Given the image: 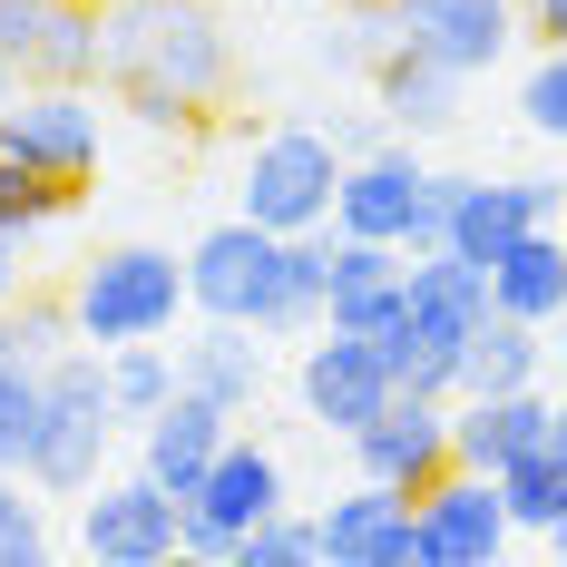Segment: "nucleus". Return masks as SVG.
Instances as JSON below:
<instances>
[{
    "mask_svg": "<svg viewBox=\"0 0 567 567\" xmlns=\"http://www.w3.org/2000/svg\"><path fill=\"white\" fill-rule=\"evenodd\" d=\"M79 558H99V567H167V558H186V499L157 489L147 470H127V480H89Z\"/></svg>",
    "mask_w": 567,
    "mask_h": 567,
    "instance_id": "423d86ee",
    "label": "nucleus"
},
{
    "mask_svg": "<svg viewBox=\"0 0 567 567\" xmlns=\"http://www.w3.org/2000/svg\"><path fill=\"white\" fill-rule=\"evenodd\" d=\"M323 10H352V0H323Z\"/></svg>",
    "mask_w": 567,
    "mask_h": 567,
    "instance_id": "37998d69",
    "label": "nucleus"
},
{
    "mask_svg": "<svg viewBox=\"0 0 567 567\" xmlns=\"http://www.w3.org/2000/svg\"><path fill=\"white\" fill-rule=\"evenodd\" d=\"M10 99H20V69H10V59H0V109H10Z\"/></svg>",
    "mask_w": 567,
    "mask_h": 567,
    "instance_id": "a19ab883",
    "label": "nucleus"
},
{
    "mask_svg": "<svg viewBox=\"0 0 567 567\" xmlns=\"http://www.w3.org/2000/svg\"><path fill=\"white\" fill-rule=\"evenodd\" d=\"M518 117H528L538 137H558V147H567V40H558V50H538V69L518 79Z\"/></svg>",
    "mask_w": 567,
    "mask_h": 567,
    "instance_id": "7c9ffc66",
    "label": "nucleus"
},
{
    "mask_svg": "<svg viewBox=\"0 0 567 567\" xmlns=\"http://www.w3.org/2000/svg\"><path fill=\"white\" fill-rule=\"evenodd\" d=\"M401 245H372V235H333V293H323V323L333 333H362L382 342L401 323V303H411V284H401Z\"/></svg>",
    "mask_w": 567,
    "mask_h": 567,
    "instance_id": "a211bd4d",
    "label": "nucleus"
},
{
    "mask_svg": "<svg viewBox=\"0 0 567 567\" xmlns=\"http://www.w3.org/2000/svg\"><path fill=\"white\" fill-rule=\"evenodd\" d=\"M0 157L89 186L99 176V89H20L0 109Z\"/></svg>",
    "mask_w": 567,
    "mask_h": 567,
    "instance_id": "1a4fd4ad",
    "label": "nucleus"
},
{
    "mask_svg": "<svg viewBox=\"0 0 567 567\" xmlns=\"http://www.w3.org/2000/svg\"><path fill=\"white\" fill-rule=\"evenodd\" d=\"M235 567H323V538H313V518L275 509V518H255L235 538Z\"/></svg>",
    "mask_w": 567,
    "mask_h": 567,
    "instance_id": "c756f323",
    "label": "nucleus"
},
{
    "mask_svg": "<svg viewBox=\"0 0 567 567\" xmlns=\"http://www.w3.org/2000/svg\"><path fill=\"white\" fill-rule=\"evenodd\" d=\"M176 313H196V303H186V265H176L167 245H109V255H89L79 284H69V323H79V342H99V352L176 333Z\"/></svg>",
    "mask_w": 567,
    "mask_h": 567,
    "instance_id": "7ed1b4c3",
    "label": "nucleus"
},
{
    "mask_svg": "<svg viewBox=\"0 0 567 567\" xmlns=\"http://www.w3.org/2000/svg\"><path fill=\"white\" fill-rule=\"evenodd\" d=\"M333 186H342V147L323 127H275V137H255V157H245V206L235 216H255L265 235H323L333 226Z\"/></svg>",
    "mask_w": 567,
    "mask_h": 567,
    "instance_id": "20e7f679",
    "label": "nucleus"
},
{
    "mask_svg": "<svg viewBox=\"0 0 567 567\" xmlns=\"http://www.w3.org/2000/svg\"><path fill=\"white\" fill-rule=\"evenodd\" d=\"M411 509H421V567H489L518 538L489 470H441Z\"/></svg>",
    "mask_w": 567,
    "mask_h": 567,
    "instance_id": "f8f14e48",
    "label": "nucleus"
},
{
    "mask_svg": "<svg viewBox=\"0 0 567 567\" xmlns=\"http://www.w3.org/2000/svg\"><path fill=\"white\" fill-rule=\"evenodd\" d=\"M528 226H558V186L548 176H451V255L499 265Z\"/></svg>",
    "mask_w": 567,
    "mask_h": 567,
    "instance_id": "4468645a",
    "label": "nucleus"
},
{
    "mask_svg": "<svg viewBox=\"0 0 567 567\" xmlns=\"http://www.w3.org/2000/svg\"><path fill=\"white\" fill-rule=\"evenodd\" d=\"M20 509H30V499H20V470L0 460V518H20Z\"/></svg>",
    "mask_w": 567,
    "mask_h": 567,
    "instance_id": "58836bf2",
    "label": "nucleus"
},
{
    "mask_svg": "<svg viewBox=\"0 0 567 567\" xmlns=\"http://www.w3.org/2000/svg\"><path fill=\"white\" fill-rule=\"evenodd\" d=\"M489 480H499V499H509V528H528V538H548V518L567 509V470L548 451L509 460V470H489Z\"/></svg>",
    "mask_w": 567,
    "mask_h": 567,
    "instance_id": "cd10ccee",
    "label": "nucleus"
},
{
    "mask_svg": "<svg viewBox=\"0 0 567 567\" xmlns=\"http://www.w3.org/2000/svg\"><path fill=\"white\" fill-rule=\"evenodd\" d=\"M69 206H79V186H69V176H40V167H20V157H0V235H10V245L50 235Z\"/></svg>",
    "mask_w": 567,
    "mask_h": 567,
    "instance_id": "393cba45",
    "label": "nucleus"
},
{
    "mask_svg": "<svg viewBox=\"0 0 567 567\" xmlns=\"http://www.w3.org/2000/svg\"><path fill=\"white\" fill-rule=\"evenodd\" d=\"M372 109L392 117L401 137H441L460 117V69H441V59H421V50H382L372 59Z\"/></svg>",
    "mask_w": 567,
    "mask_h": 567,
    "instance_id": "aec40b11",
    "label": "nucleus"
},
{
    "mask_svg": "<svg viewBox=\"0 0 567 567\" xmlns=\"http://www.w3.org/2000/svg\"><path fill=\"white\" fill-rule=\"evenodd\" d=\"M451 451H460V470H509V460L548 451L538 382H518V392H460L451 401Z\"/></svg>",
    "mask_w": 567,
    "mask_h": 567,
    "instance_id": "6ab92c4d",
    "label": "nucleus"
},
{
    "mask_svg": "<svg viewBox=\"0 0 567 567\" xmlns=\"http://www.w3.org/2000/svg\"><path fill=\"white\" fill-rule=\"evenodd\" d=\"M538 362H548L538 323H518V313L489 303V323H480L470 352H460V392H518V382H538Z\"/></svg>",
    "mask_w": 567,
    "mask_h": 567,
    "instance_id": "5701e85b",
    "label": "nucleus"
},
{
    "mask_svg": "<svg viewBox=\"0 0 567 567\" xmlns=\"http://www.w3.org/2000/svg\"><path fill=\"white\" fill-rule=\"evenodd\" d=\"M40 558H50V528H40V509L0 518V567H40Z\"/></svg>",
    "mask_w": 567,
    "mask_h": 567,
    "instance_id": "f704fd0d",
    "label": "nucleus"
},
{
    "mask_svg": "<svg viewBox=\"0 0 567 567\" xmlns=\"http://www.w3.org/2000/svg\"><path fill=\"white\" fill-rule=\"evenodd\" d=\"M431 167L411 147H372V157H342L333 186V235H372V245H401L411 235V206H421Z\"/></svg>",
    "mask_w": 567,
    "mask_h": 567,
    "instance_id": "f3484780",
    "label": "nucleus"
},
{
    "mask_svg": "<svg viewBox=\"0 0 567 567\" xmlns=\"http://www.w3.org/2000/svg\"><path fill=\"white\" fill-rule=\"evenodd\" d=\"M0 59L20 89H99V0H0Z\"/></svg>",
    "mask_w": 567,
    "mask_h": 567,
    "instance_id": "0eeeda50",
    "label": "nucleus"
},
{
    "mask_svg": "<svg viewBox=\"0 0 567 567\" xmlns=\"http://www.w3.org/2000/svg\"><path fill=\"white\" fill-rule=\"evenodd\" d=\"M558 245H567V226H558Z\"/></svg>",
    "mask_w": 567,
    "mask_h": 567,
    "instance_id": "c03bdc74",
    "label": "nucleus"
},
{
    "mask_svg": "<svg viewBox=\"0 0 567 567\" xmlns=\"http://www.w3.org/2000/svg\"><path fill=\"white\" fill-rule=\"evenodd\" d=\"M548 460L567 470V401H548Z\"/></svg>",
    "mask_w": 567,
    "mask_h": 567,
    "instance_id": "4c0bfd02",
    "label": "nucleus"
},
{
    "mask_svg": "<svg viewBox=\"0 0 567 567\" xmlns=\"http://www.w3.org/2000/svg\"><path fill=\"white\" fill-rule=\"evenodd\" d=\"M489 303L499 313H518V323H538V333H558V313H567V245H558V226H528L489 265Z\"/></svg>",
    "mask_w": 567,
    "mask_h": 567,
    "instance_id": "412c9836",
    "label": "nucleus"
},
{
    "mask_svg": "<svg viewBox=\"0 0 567 567\" xmlns=\"http://www.w3.org/2000/svg\"><path fill=\"white\" fill-rule=\"evenodd\" d=\"M275 284H284V235H265L255 216L196 235V255H186V303H196L206 323H255V333H275Z\"/></svg>",
    "mask_w": 567,
    "mask_h": 567,
    "instance_id": "39448f33",
    "label": "nucleus"
},
{
    "mask_svg": "<svg viewBox=\"0 0 567 567\" xmlns=\"http://www.w3.org/2000/svg\"><path fill=\"white\" fill-rule=\"evenodd\" d=\"M313 538L333 567H421V509H411V489H382V480L342 489L313 518Z\"/></svg>",
    "mask_w": 567,
    "mask_h": 567,
    "instance_id": "2eb2a0df",
    "label": "nucleus"
},
{
    "mask_svg": "<svg viewBox=\"0 0 567 567\" xmlns=\"http://www.w3.org/2000/svg\"><path fill=\"white\" fill-rule=\"evenodd\" d=\"M10 284H20V245L0 235V303H10Z\"/></svg>",
    "mask_w": 567,
    "mask_h": 567,
    "instance_id": "ea45409f",
    "label": "nucleus"
},
{
    "mask_svg": "<svg viewBox=\"0 0 567 567\" xmlns=\"http://www.w3.org/2000/svg\"><path fill=\"white\" fill-rule=\"evenodd\" d=\"M176 382L226 401V411H245V401L265 392V333L255 323H206L196 342H176Z\"/></svg>",
    "mask_w": 567,
    "mask_h": 567,
    "instance_id": "4be33fe9",
    "label": "nucleus"
},
{
    "mask_svg": "<svg viewBox=\"0 0 567 567\" xmlns=\"http://www.w3.org/2000/svg\"><path fill=\"white\" fill-rule=\"evenodd\" d=\"M441 235H451V176H431V186H421V206H411V235H401V255H431Z\"/></svg>",
    "mask_w": 567,
    "mask_h": 567,
    "instance_id": "473e14b6",
    "label": "nucleus"
},
{
    "mask_svg": "<svg viewBox=\"0 0 567 567\" xmlns=\"http://www.w3.org/2000/svg\"><path fill=\"white\" fill-rule=\"evenodd\" d=\"M226 441H235V411L176 382V401H167V411H157V421H137V470H147L157 489H176V499H196Z\"/></svg>",
    "mask_w": 567,
    "mask_h": 567,
    "instance_id": "dca6fc26",
    "label": "nucleus"
},
{
    "mask_svg": "<svg viewBox=\"0 0 567 567\" xmlns=\"http://www.w3.org/2000/svg\"><path fill=\"white\" fill-rule=\"evenodd\" d=\"M40 372H50V362H30V352H10V342H0V460H10V470L30 460V421H40Z\"/></svg>",
    "mask_w": 567,
    "mask_h": 567,
    "instance_id": "c85d7f7f",
    "label": "nucleus"
},
{
    "mask_svg": "<svg viewBox=\"0 0 567 567\" xmlns=\"http://www.w3.org/2000/svg\"><path fill=\"white\" fill-rule=\"evenodd\" d=\"M548 352H558V362H567V313H558V342H548Z\"/></svg>",
    "mask_w": 567,
    "mask_h": 567,
    "instance_id": "79ce46f5",
    "label": "nucleus"
},
{
    "mask_svg": "<svg viewBox=\"0 0 567 567\" xmlns=\"http://www.w3.org/2000/svg\"><path fill=\"white\" fill-rule=\"evenodd\" d=\"M99 79L109 89H167L206 117L235 89L226 20L206 0H99Z\"/></svg>",
    "mask_w": 567,
    "mask_h": 567,
    "instance_id": "f257e3e1",
    "label": "nucleus"
},
{
    "mask_svg": "<svg viewBox=\"0 0 567 567\" xmlns=\"http://www.w3.org/2000/svg\"><path fill=\"white\" fill-rule=\"evenodd\" d=\"M284 509V470L265 441H226L216 470H206V489L186 499V558H235V538L255 528V518Z\"/></svg>",
    "mask_w": 567,
    "mask_h": 567,
    "instance_id": "9b49d317",
    "label": "nucleus"
},
{
    "mask_svg": "<svg viewBox=\"0 0 567 567\" xmlns=\"http://www.w3.org/2000/svg\"><path fill=\"white\" fill-rule=\"evenodd\" d=\"M117 109L137 117V127H157V137H176V127H196V109H186V99H167V89H117Z\"/></svg>",
    "mask_w": 567,
    "mask_h": 567,
    "instance_id": "72a5a7b5",
    "label": "nucleus"
},
{
    "mask_svg": "<svg viewBox=\"0 0 567 567\" xmlns=\"http://www.w3.org/2000/svg\"><path fill=\"white\" fill-rule=\"evenodd\" d=\"M109 401H117V421H157L176 401V362L157 342H117L109 352Z\"/></svg>",
    "mask_w": 567,
    "mask_h": 567,
    "instance_id": "bb28decb",
    "label": "nucleus"
},
{
    "mask_svg": "<svg viewBox=\"0 0 567 567\" xmlns=\"http://www.w3.org/2000/svg\"><path fill=\"white\" fill-rule=\"evenodd\" d=\"M293 382H303V411H313L323 431H342V441H352V431H362V421L401 392L392 362H382V342L333 333V323H313V342H303V372H293Z\"/></svg>",
    "mask_w": 567,
    "mask_h": 567,
    "instance_id": "ddd939ff",
    "label": "nucleus"
},
{
    "mask_svg": "<svg viewBox=\"0 0 567 567\" xmlns=\"http://www.w3.org/2000/svg\"><path fill=\"white\" fill-rule=\"evenodd\" d=\"M333 293V226L323 235H284V284H275V333H313Z\"/></svg>",
    "mask_w": 567,
    "mask_h": 567,
    "instance_id": "b1692460",
    "label": "nucleus"
},
{
    "mask_svg": "<svg viewBox=\"0 0 567 567\" xmlns=\"http://www.w3.org/2000/svg\"><path fill=\"white\" fill-rule=\"evenodd\" d=\"M0 342H10V352H30V362H59V352L79 342V323H69V303H20V313L0 323Z\"/></svg>",
    "mask_w": 567,
    "mask_h": 567,
    "instance_id": "2f4dec72",
    "label": "nucleus"
},
{
    "mask_svg": "<svg viewBox=\"0 0 567 567\" xmlns=\"http://www.w3.org/2000/svg\"><path fill=\"white\" fill-rule=\"evenodd\" d=\"M518 10H528V30H538L548 50H558V40H567V0H518Z\"/></svg>",
    "mask_w": 567,
    "mask_h": 567,
    "instance_id": "e433bc0d",
    "label": "nucleus"
},
{
    "mask_svg": "<svg viewBox=\"0 0 567 567\" xmlns=\"http://www.w3.org/2000/svg\"><path fill=\"white\" fill-rule=\"evenodd\" d=\"M392 10V40L421 59H441L460 79H480V69H499V59L528 40V10L518 0H382Z\"/></svg>",
    "mask_w": 567,
    "mask_h": 567,
    "instance_id": "6e6552de",
    "label": "nucleus"
},
{
    "mask_svg": "<svg viewBox=\"0 0 567 567\" xmlns=\"http://www.w3.org/2000/svg\"><path fill=\"white\" fill-rule=\"evenodd\" d=\"M392 50V10H382V0H352V10H333V20H323V30H313V69H362V79H372V59Z\"/></svg>",
    "mask_w": 567,
    "mask_h": 567,
    "instance_id": "a878e982",
    "label": "nucleus"
},
{
    "mask_svg": "<svg viewBox=\"0 0 567 567\" xmlns=\"http://www.w3.org/2000/svg\"><path fill=\"white\" fill-rule=\"evenodd\" d=\"M352 460H362V480H382V489H431L441 470H460L451 451V401H431V392H392L362 431H352Z\"/></svg>",
    "mask_w": 567,
    "mask_h": 567,
    "instance_id": "9d476101",
    "label": "nucleus"
},
{
    "mask_svg": "<svg viewBox=\"0 0 567 567\" xmlns=\"http://www.w3.org/2000/svg\"><path fill=\"white\" fill-rule=\"evenodd\" d=\"M117 441V401H109V352L99 342H69L50 372H40V421H30V460H20V480H40V489H89L99 480V460Z\"/></svg>",
    "mask_w": 567,
    "mask_h": 567,
    "instance_id": "f03ea898",
    "label": "nucleus"
},
{
    "mask_svg": "<svg viewBox=\"0 0 567 567\" xmlns=\"http://www.w3.org/2000/svg\"><path fill=\"white\" fill-rule=\"evenodd\" d=\"M333 147H342V157H372V147H392V117H382V109H342V117H333Z\"/></svg>",
    "mask_w": 567,
    "mask_h": 567,
    "instance_id": "c9c22d12",
    "label": "nucleus"
}]
</instances>
